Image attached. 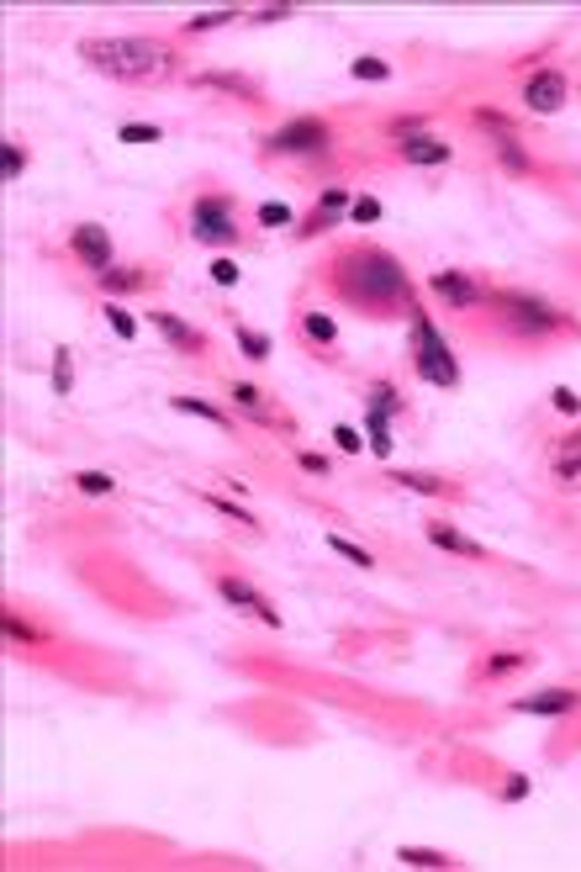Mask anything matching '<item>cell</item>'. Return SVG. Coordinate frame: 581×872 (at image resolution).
Masks as SVG:
<instances>
[{"label":"cell","instance_id":"cell-4","mask_svg":"<svg viewBox=\"0 0 581 872\" xmlns=\"http://www.w3.org/2000/svg\"><path fill=\"white\" fill-rule=\"evenodd\" d=\"M412 365H418V376L428 386H439V392H455V386H460L455 349L439 339V328L428 323V312H418V307H412Z\"/></svg>","mask_w":581,"mask_h":872},{"label":"cell","instance_id":"cell-7","mask_svg":"<svg viewBox=\"0 0 581 872\" xmlns=\"http://www.w3.org/2000/svg\"><path fill=\"white\" fill-rule=\"evenodd\" d=\"M217 598L228 603V608H238V614H249V619H259L265 629H286V619H280V608L259 592L254 582H243V577H233V571H217Z\"/></svg>","mask_w":581,"mask_h":872},{"label":"cell","instance_id":"cell-12","mask_svg":"<svg viewBox=\"0 0 581 872\" xmlns=\"http://www.w3.org/2000/svg\"><path fill=\"white\" fill-rule=\"evenodd\" d=\"M550 476L560 492H581V434H560L550 444Z\"/></svg>","mask_w":581,"mask_h":872},{"label":"cell","instance_id":"cell-23","mask_svg":"<svg viewBox=\"0 0 581 872\" xmlns=\"http://www.w3.org/2000/svg\"><path fill=\"white\" fill-rule=\"evenodd\" d=\"M302 333H307V344H317V349H333L339 344V323L328 318V312H302Z\"/></svg>","mask_w":581,"mask_h":872},{"label":"cell","instance_id":"cell-29","mask_svg":"<svg viewBox=\"0 0 581 872\" xmlns=\"http://www.w3.org/2000/svg\"><path fill=\"white\" fill-rule=\"evenodd\" d=\"M233 339H238V349H243V355H249V360H270V349H275V344H270V333H259V328H243V323L233 328Z\"/></svg>","mask_w":581,"mask_h":872},{"label":"cell","instance_id":"cell-14","mask_svg":"<svg viewBox=\"0 0 581 872\" xmlns=\"http://www.w3.org/2000/svg\"><path fill=\"white\" fill-rule=\"evenodd\" d=\"M354 207V201H349V191H344V185H328V191L323 196H317V207L302 217V222H296V233H302V238H312V233H323V228H333V222H339L344 212Z\"/></svg>","mask_w":581,"mask_h":872},{"label":"cell","instance_id":"cell-32","mask_svg":"<svg viewBox=\"0 0 581 872\" xmlns=\"http://www.w3.org/2000/svg\"><path fill=\"white\" fill-rule=\"evenodd\" d=\"M328 550H339L344 561H349V566H360V571H370V566H376V555H370V550H360L354 540H344V534H328Z\"/></svg>","mask_w":581,"mask_h":872},{"label":"cell","instance_id":"cell-42","mask_svg":"<svg viewBox=\"0 0 581 872\" xmlns=\"http://www.w3.org/2000/svg\"><path fill=\"white\" fill-rule=\"evenodd\" d=\"M238 275H243V270L233 265V259H212V281H217V286H238Z\"/></svg>","mask_w":581,"mask_h":872},{"label":"cell","instance_id":"cell-16","mask_svg":"<svg viewBox=\"0 0 581 872\" xmlns=\"http://www.w3.org/2000/svg\"><path fill=\"white\" fill-rule=\"evenodd\" d=\"M513 714H571L581 709V693L576 688H545V693H523L508 703Z\"/></svg>","mask_w":581,"mask_h":872},{"label":"cell","instance_id":"cell-28","mask_svg":"<svg viewBox=\"0 0 581 872\" xmlns=\"http://www.w3.org/2000/svg\"><path fill=\"white\" fill-rule=\"evenodd\" d=\"M238 6H222V11H201V16H191V22H185L180 32L185 37H201V32H212V27H228V22H238Z\"/></svg>","mask_w":581,"mask_h":872},{"label":"cell","instance_id":"cell-15","mask_svg":"<svg viewBox=\"0 0 581 872\" xmlns=\"http://www.w3.org/2000/svg\"><path fill=\"white\" fill-rule=\"evenodd\" d=\"M148 323H154L159 333H164V339H170L175 349H180V355H206V333L201 328H191V323H185L180 318V312H148Z\"/></svg>","mask_w":581,"mask_h":872},{"label":"cell","instance_id":"cell-5","mask_svg":"<svg viewBox=\"0 0 581 872\" xmlns=\"http://www.w3.org/2000/svg\"><path fill=\"white\" fill-rule=\"evenodd\" d=\"M259 148H265L270 159H317V154L333 148V127L323 117H291V122H280L275 133H265Z\"/></svg>","mask_w":581,"mask_h":872},{"label":"cell","instance_id":"cell-17","mask_svg":"<svg viewBox=\"0 0 581 872\" xmlns=\"http://www.w3.org/2000/svg\"><path fill=\"white\" fill-rule=\"evenodd\" d=\"M423 534H428V545H439V550H449V555H465V561H486V550L471 540V534L455 529V524H444V518H428Z\"/></svg>","mask_w":581,"mask_h":872},{"label":"cell","instance_id":"cell-33","mask_svg":"<svg viewBox=\"0 0 581 872\" xmlns=\"http://www.w3.org/2000/svg\"><path fill=\"white\" fill-rule=\"evenodd\" d=\"M365 439H370V450H376V455H391V418H370L365 413Z\"/></svg>","mask_w":581,"mask_h":872},{"label":"cell","instance_id":"cell-1","mask_svg":"<svg viewBox=\"0 0 581 872\" xmlns=\"http://www.w3.org/2000/svg\"><path fill=\"white\" fill-rule=\"evenodd\" d=\"M333 291H339V302L360 307V312H412L418 307V296H412V275L397 254H386L376 244H354L344 249L339 259H333Z\"/></svg>","mask_w":581,"mask_h":872},{"label":"cell","instance_id":"cell-44","mask_svg":"<svg viewBox=\"0 0 581 872\" xmlns=\"http://www.w3.org/2000/svg\"><path fill=\"white\" fill-rule=\"evenodd\" d=\"M206 503H212L217 513H228V518H243V524H254V518L243 513V503H233V497H206Z\"/></svg>","mask_w":581,"mask_h":872},{"label":"cell","instance_id":"cell-24","mask_svg":"<svg viewBox=\"0 0 581 872\" xmlns=\"http://www.w3.org/2000/svg\"><path fill=\"white\" fill-rule=\"evenodd\" d=\"M365 413H370V418H397V413H402L397 386H391V381H376V386H370V392H365Z\"/></svg>","mask_w":581,"mask_h":872},{"label":"cell","instance_id":"cell-39","mask_svg":"<svg viewBox=\"0 0 581 872\" xmlns=\"http://www.w3.org/2000/svg\"><path fill=\"white\" fill-rule=\"evenodd\" d=\"M349 74H354V80H386L391 69H386L381 59H354V64H349Z\"/></svg>","mask_w":581,"mask_h":872},{"label":"cell","instance_id":"cell-40","mask_svg":"<svg viewBox=\"0 0 581 872\" xmlns=\"http://www.w3.org/2000/svg\"><path fill=\"white\" fill-rule=\"evenodd\" d=\"M117 138H122V143H159V127H148V122H127Z\"/></svg>","mask_w":581,"mask_h":872},{"label":"cell","instance_id":"cell-13","mask_svg":"<svg viewBox=\"0 0 581 872\" xmlns=\"http://www.w3.org/2000/svg\"><path fill=\"white\" fill-rule=\"evenodd\" d=\"M397 159L412 164V170H439V164L455 159V148H449L444 138H434V133H412V138L397 143Z\"/></svg>","mask_w":581,"mask_h":872},{"label":"cell","instance_id":"cell-41","mask_svg":"<svg viewBox=\"0 0 581 872\" xmlns=\"http://www.w3.org/2000/svg\"><path fill=\"white\" fill-rule=\"evenodd\" d=\"M349 217H354V222H376V217H381V201H376V196H360V201L349 207Z\"/></svg>","mask_w":581,"mask_h":872},{"label":"cell","instance_id":"cell-3","mask_svg":"<svg viewBox=\"0 0 581 872\" xmlns=\"http://www.w3.org/2000/svg\"><path fill=\"white\" fill-rule=\"evenodd\" d=\"M486 302H492L502 312V323H508L513 333H523V339H550V333L571 328L566 312H560L555 302H545V296H534V291H492Z\"/></svg>","mask_w":581,"mask_h":872},{"label":"cell","instance_id":"cell-20","mask_svg":"<svg viewBox=\"0 0 581 872\" xmlns=\"http://www.w3.org/2000/svg\"><path fill=\"white\" fill-rule=\"evenodd\" d=\"M96 286H101L106 296L143 291V286H148V270H138V265H111V270H101V275H96Z\"/></svg>","mask_w":581,"mask_h":872},{"label":"cell","instance_id":"cell-25","mask_svg":"<svg viewBox=\"0 0 581 872\" xmlns=\"http://www.w3.org/2000/svg\"><path fill=\"white\" fill-rule=\"evenodd\" d=\"M0 629H6V640H16V645H48V629L22 624V619L11 614V608H0Z\"/></svg>","mask_w":581,"mask_h":872},{"label":"cell","instance_id":"cell-11","mask_svg":"<svg viewBox=\"0 0 581 872\" xmlns=\"http://www.w3.org/2000/svg\"><path fill=\"white\" fill-rule=\"evenodd\" d=\"M228 402H233L238 418L259 423V429H291V418H280L275 407H270V392H259L254 381H233V386H228Z\"/></svg>","mask_w":581,"mask_h":872},{"label":"cell","instance_id":"cell-38","mask_svg":"<svg viewBox=\"0 0 581 872\" xmlns=\"http://www.w3.org/2000/svg\"><path fill=\"white\" fill-rule=\"evenodd\" d=\"M529 777H523V772H508V783H502V804H518V799H529Z\"/></svg>","mask_w":581,"mask_h":872},{"label":"cell","instance_id":"cell-31","mask_svg":"<svg viewBox=\"0 0 581 872\" xmlns=\"http://www.w3.org/2000/svg\"><path fill=\"white\" fill-rule=\"evenodd\" d=\"M69 386H74V355L59 344V349H53V392L69 397Z\"/></svg>","mask_w":581,"mask_h":872},{"label":"cell","instance_id":"cell-19","mask_svg":"<svg viewBox=\"0 0 581 872\" xmlns=\"http://www.w3.org/2000/svg\"><path fill=\"white\" fill-rule=\"evenodd\" d=\"M402 492H418V497H455V481H444L434 471H391Z\"/></svg>","mask_w":581,"mask_h":872},{"label":"cell","instance_id":"cell-45","mask_svg":"<svg viewBox=\"0 0 581 872\" xmlns=\"http://www.w3.org/2000/svg\"><path fill=\"white\" fill-rule=\"evenodd\" d=\"M555 407H560V413H581V397L571 392V386H555Z\"/></svg>","mask_w":581,"mask_h":872},{"label":"cell","instance_id":"cell-2","mask_svg":"<svg viewBox=\"0 0 581 872\" xmlns=\"http://www.w3.org/2000/svg\"><path fill=\"white\" fill-rule=\"evenodd\" d=\"M80 59L96 74H111V80H122V85L175 74V53L164 43H154V37H85Z\"/></svg>","mask_w":581,"mask_h":872},{"label":"cell","instance_id":"cell-10","mask_svg":"<svg viewBox=\"0 0 581 872\" xmlns=\"http://www.w3.org/2000/svg\"><path fill=\"white\" fill-rule=\"evenodd\" d=\"M69 249H74V259H80L90 275L111 270V233L101 228V222H74V228H69Z\"/></svg>","mask_w":581,"mask_h":872},{"label":"cell","instance_id":"cell-43","mask_svg":"<svg viewBox=\"0 0 581 872\" xmlns=\"http://www.w3.org/2000/svg\"><path fill=\"white\" fill-rule=\"evenodd\" d=\"M333 439H339V450H344V455H360V450H365V439L354 434L349 423H339V429H333Z\"/></svg>","mask_w":581,"mask_h":872},{"label":"cell","instance_id":"cell-27","mask_svg":"<svg viewBox=\"0 0 581 872\" xmlns=\"http://www.w3.org/2000/svg\"><path fill=\"white\" fill-rule=\"evenodd\" d=\"M397 862L402 867H455V857L434 851V846H397Z\"/></svg>","mask_w":581,"mask_h":872},{"label":"cell","instance_id":"cell-46","mask_svg":"<svg viewBox=\"0 0 581 872\" xmlns=\"http://www.w3.org/2000/svg\"><path fill=\"white\" fill-rule=\"evenodd\" d=\"M291 6H265V11H254V22H286Z\"/></svg>","mask_w":581,"mask_h":872},{"label":"cell","instance_id":"cell-30","mask_svg":"<svg viewBox=\"0 0 581 872\" xmlns=\"http://www.w3.org/2000/svg\"><path fill=\"white\" fill-rule=\"evenodd\" d=\"M259 228H296V212L286 207V201H265V207L254 212Z\"/></svg>","mask_w":581,"mask_h":872},{"label":"cell","instance_id":"cell-36","mask_svg":"<svg viewBox=\"0 0 581 872\" xmlns=\"http://www.w3.org/2000/svg\"><path fill=\"white\" fill-rule=\"evenodd\" d=\"M196 85H217V90H233V96H249V101L259 96V90H254L249 80H233V74H201Z\"/></svg>","mask_w":581,"mask_h":872},{"label":"cell","instance_id":"cell-6","mask_svg":"<svg viewBox=\"0 0 581 872\" xmlns=\"http://www.w3.org/2000/svg\"><path fill=\"white\" fill-rule=\"evenodd\" d=\"M191 238L196 244H238L243 228H238V212H233V201L228 196H196V207H191Z\"/></svg>","mask_w":581,"mask_h":872},{"label":"cell","instance_id":"cell-37","mask_svg":"<svg viewBox=\"0 0 581 872\" xmlns=\"http://www.w3.org/2000/svg\"><path fill=\"white\" fill-rule=\"evenodd\" d=\"M296 466H302L307 476H333V460L317 455V450H296Z\"/></svg>","mask_w":581,"mask_h":872},{"label":"cell","instance_id":"cell-18","mask_svg":"<svg viewBox=\"0 0 581 872\" xmlns=\"http://www.w3.org/2000/svg\"><path fill=\"white\" fill-rule=\"evenodd\" d=\"M492 154H497V164H502L508 175H534V154L523 148L518 133H497V138H492Z\"/></svg>","mask_w":581,"mask_h":872},{"label":"cell","instance_id":"cell-8","mask_svg":"<svg viewBox=\"0 0 581 872\" xmlns=\"http://www.w3.org/2000/svg\"><path fill=\"white\" fill-rule=\"evenodd\" d=\"M428 291H434L449 312H471V307H481L486 296H492L471 270H434V275H428Z\"/></svg>","mask_w":581,"mask_h":872},{"label":"cell","instance_id":"cell-35","mask_svg":"<svg viewBox=\"0 0 581 872\" xmlns=\"http://www.w3.org/2000/svg\"><path fill=\"white\" fill-rule=\"evenodd\" d=\"M22 170H27V154L16 143H0V180H22Z\"/></svg>","mask_w":581,"mask_h":872},{"label":"cell","instance_id":"cell-34","mask_svg":"<svg viewBox=\"0 0 581 872\" xmlns=\"http://www.w3.org/2000/svg\"><path fill=\"white\" fill-rule=\"evenodd\" d=\"M106 323L117 328V339H138V318L122 302H106Z\"/></svg>","mask_w":581,"mask_h":872},{"label":"cell","instance_id":"cell-22","mask_svg":"<svg viewBox=\"0 0 581 872\" xmlns=\"http://www.w3.org/2000/svg\"><path fill=\"white\" fill-rule=\"evenodd\" d=\"M175 413H191V418H206L212 429H233V413H222L217 402H206V397H170Z\"/></svg>","mask_w":581,"mask_h":872},{"label":"cell","instance_id":"cell-9","mask_svg":"<svg viewBox=\"0 0 581 872\" xmlns=\"http://www.w3.org/2000/svg\"><path fill=\"white\" fill-rule=\"evenodd\" d=\"M566 101H571V80L560 69H534L523 80V111H534V117H555Z\"/></svg>","mask_w":581,"mask_h":872},{"label":"cell","instance_id":"cell-26","mask_svg":"<svg viewBox=\"0 0 581 872\" xmlns=\"http://www.w3.org/2000/svg\"><path fill=\"white\" fill-rule=\"evenodd\" d=\"M74 492H85V497H117V476L111 471H74Z\"/></svg>","mask_w":581,"mask_h":872},{"label":"cell","instance_id":"cell-21","mask_svg":"<svg viewBox=\"0 0 581 872\" xmlns=\"http://www.w3.org/2000/svg\"><path fill=\"white\" fill-rule=\"evenodd\" d=\"M529 666V651H492L481 666H476V682H497V677H513Z\"/></svg>","mask_w":581,"mask_h":872}]
</instances>
